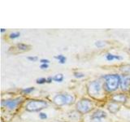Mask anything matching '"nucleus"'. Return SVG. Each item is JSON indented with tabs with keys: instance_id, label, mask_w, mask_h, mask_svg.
<instances>
[{
	"instance_id": "15",
	"label": "nucleus",
	"mask_w": 130,
	"mask_h": 122,
	"mask_svg": "<svg viewBox=\"0 0 130 122\" xmlns=\"http://www.w3.org/2000/svg\"><path fill=\"white\" fill-rule=\"evenodd\" d=\"M34 90V87H28V88L23 89L21 92L24 94V95H28V94L32 93Z\"/></svg>"
},
{
	"instance_id": "13",
	"label": "nucleus",
	"mask_w": 130,
	"mask_h": 122,
	"mask_svg": "<svg viewBox=\"0 0 130 122\" xmlns=\"http://www.w3.org/2000/svg\"><path fill=\"white\" fill-rule=\"evenodd\" d=\"M54 58H55V59H56L57 60H58V61H59V62L61 64H65V63H66V60H67L66 57L63 56V55H55V56L54 57Z\"/></svg>"
},
{
	"instance_id": "8",
	"label": "nucleus",
	"mask_w": 130,
	"mask_h": 122,
	"mask_svg": "<svg viewBox=\"0 0 130 122\" xmlns=\"http://www.w3.org/2000/svg\"><path fill=\"white\" fill-rule=\"evenodd\" d=\"M30 48V47L27 44H24V43H18L15 45L14 47H12L10 48L9 52L13 53V54H18V53H21L28 51V49Z\"/></svg>"
},
{
	"instance_id": "4",
	"label": "nucleus",
	"mask_w": 130,
	"mask_h": 122,
	"mask_svg": "<svg viewBox=\"0 0 130 122\" xmlns=\"http://www.w3.org/2000/svg\"><path fill=\"white\" fill-rule=\"evenodd\" d=\"M74 97L69 94H58L53 98V102L57 106L70 105L74 103Z\"/></svg>"
},
{
	"instance_id": "24",
	"label": "nucleus",
	"mask_w": 130,
	"mask_h": 122,
	"mask_svg": "<svg viewBox=\"0 0 130 122\" xmlns=\"http://www.w3.org/2000/svg\"><path fill=\"white\" fill-rule=\"evenodd\" d=\"M40 62L42 63V64H49L50 63V61H49V59H40Z\"/></svg>"
},
{
	"instance_id": "7",
	"label": "nucleus",
	"mask_w": 130,
	"mask_h": 122,
	"mask_svg": "<svg viewBox=\"0 0 130 122\" xmlns=\"http://www.w3.org/2000/svg\"><path fill=\"white\" fill-rule=\"evenodd\" d=\"M121 90L124 92H128L130 90V75L124 74L121 77V82H120Z\"/></svg>"
},
{
	"instance_id": "21",
	"label": "nucleus",
	"mask_w": 130,
	"mask_h": 122,
	"mask_svg": "<svg viewBox=\"0 0 130 122\" xmlns=\"http://www.w3.org/2000/svg\"><path fill=\"white\" fill-rule=\"evenodd\" d=\"M90 122H102V119L98 117H94V116H91Z\"/></svg>"
},
{
	"instance_id": "14",
	"label": "nucleus",
	"mask_w": 130,
	"mask_h": 122,
	"mask_svg": "<svg viewBox=\"0 0 130 122\" xmlns=\"http://www.w3.org/2000/svg\"><path fill=\"white\" fill-rule=\"evenodd\" d=\"M64 77H63V75L62 73H59V74H56L55 76L53 77V81H56V82H62L63 81Z\"/></svg>"
},
{
	"instance_id": "23",
	"label": "nucleus",
	"mask_w": 130,
	"mask_h": 122,
	"mask_svg": "<svg viewBox=\"0 0 130 122\" xmlns=\"http://www.w3.org/2000/svg\"><path fill=\"white\" fill-rule=\"evenodd\" d=\"M39 117L42 120H45V119H46V118H47V115L46 113H44V112H40L39 113Z\"/></svg>"
},
{
	"instance_id": "25",
	"label": "nucleus",
	"mask_w": 130,
	"mask_h": 122,
	"mask_svg": "<svg viewBox=\"0 0 130 122\" xmlns=\"http://www.w3.org/2000/svg\"><path fill=\"white\" fill-rule=\"evenodd\" d=\"M40 68L42 69H46V68H48V64H42Z\"/></svg>"
},
{
	"instance_id": "18",
	"label": "nucleus",
	"mask_w": 130,
	"mask_h": 122,
	"mask_svg": "<svg viewBox=\"0 0 130 122\" xmlns=\"http://www.w3.org/2000/svg\"><path fill=\"white\" fill-rule=\"evenodd\" d=\"M36 82L38 84H45L47 83V78H44V77H42V78H38L37 79Z\"/></svg>"
},
{
	"instance_id": "6",
	"label": "nucleus",
	"mask_w": 130,
	"mask_h": 122,
	"mask_svg": "<svg viewBox=\"0 0 130 122\" xmlns=\"http://www.w3.org/2000/svg\"><path fill=\"white\" fill-rule=\"evenodd\" d=\"M22 100H23L22 97L14 98V99H10L2 101V105L3 107L7 108V109L14 110L18 107L20 103H22Z\"/></svg>"
},
{
	"instance_id": "3",
	"label": "nucleus",
	"mask_w": 130,
	"mask_h": 122,
	"mask_svg": "<svg viewBox=\"0 0 130 122\" xmlns=\"http://www.w3.org/2000/svg\"><path fill=\"white\" fill-rule=\"evenodd\" d=\"M94 108L93 103L88 99H81L76 104V111L80 114H87L90 112Z\"/></svg>"
},
{
	"instance_id": "1",
	"label": "nucleus",
	"mask_w": 130,
	"mask_h": 122,
	"mask_svg": "<svg viewBox=\"0 0 130 122\" xmlns=\"http://www.w3.org/2000/svg\"><path fill=\"white\" fill-rule=\"evenodd\" d=\"M104 84L103 88L107 92L111 93L116 91L120 86L121 77L118 74H108L104 76Z\"/></svg>"
},
{
	"instance_id": "26",
	"label": "nucleus",
	"mask_w": 130,
	"mask_h": 122,
	"mask_svg": "<svg viewBox=\"0 0 130 122\" xmlns=\"http://www.w3.org/2000/svg\"><path fill=\"white\" fill-rule=\"evenodd\" d=\"M52 81H53V77H48V78H47V83H51Z\"/></svg>"
},
{
	"instance_id": "19",
	"label": "nucleus",
	"mask_w": 130,
	"mask_h": 122,
	"mask_svg": "<svg viewBox=\"0 0 130 122\" xmlns=\"http://www.w3.org/2000/svg\"><path fill=\"white\" fill-rule=\"evenodd\" d=\"M105 45L106 43L103 41H97V42H95V46L97 47H103Z\"/></svg>"
},
{
	"instance_id": "12",
	"label": "nucleus",
	"mask_w": 130,
	"mask_h": 122,
	"mask_svg": "<svg viewBox=\"0 0 130 122\" xmlns=\"http://www.w3.org/2000/svg\"><path fill=\"white\" fill-rule=\"evenodd\" d=\"M106 59L108 61H113V60H121L123 58L120 55H116L111 54V53H107V55H106Z\"/></svg>"
},
{
	"instance_id": "27",
	"label": "nucleus",
	"mask_w": 130,
	"mask_h": 122,
	"mask_svg": "<svg viewBox=\"0 0 130 122\" xmlns=\"http://www.w3.org/2000/svg\"><path fill=\"white\" fill-rule=\"evenodd\" d=\"M5 32V29L4 28H1V33H4Z\"/></svg>"
},
{
	"instance_id": "9",
	"label": "nucleus",
	"mask_w": 130,
	"mask_h": 122,
	"mask_svg": "<svg viewBox=\"0 0 130 122\" xmlns=\"http://www.w3.org/2000/svg\"><path fill=\"white\" fill-rule=\"evenodd\" d=\"M111 100L116 103H126L127 101V96L124 94H115L111 96Z\"/></svg>"
},
{
	"instance_id": "28",
	"label": "nucleus",
	"mask_w": 130,
	"mask_h": 122,
	"mask_svg": "<svg viewBox=\"0 0 130 122\" xmlns=\"http://www.w3.org/2000/svg\"><path fill=\"white\" fill-rule=\"evenodd\" d=\"M129 51H130V48H129Z\"/></svg>"
},
{
	"instance_id": "5",
	"label": "nucleus",
	"mask_w": 130,
	"mask_h": 122,
	"mask_svg": "<svg viewBox=\"0 0 130 122\" xmlns=\"http://www.w3.org/2000/svg\"><path fill=\"white\" fill-rule=\"evenodd\" d=\"M102 82L100 81H93L89 82L87 86V92L89 96L92 98H99L102 92Z\"/></svg>"
},
{
	"instance_id": "20",
	"label": "nucleus",
	"mask_w": 130,
	"mask_h": 122,
	"mask_svg": "<svg viewBox=\"0 0 130 122\" xmlns=\"http://www.w3.org/2000/svg\"><path fill=\"white\" fill-rule=\"evenodd\" d=\"M74 76L77 78H82V77H85V74L82 72H74Z\"/></svg>"
},
{
	"instance_id": "22",
	"label": "nucleus",
	"mask_w": 130,
	"mask_h": 122,
	"mask_svg": "<svg viewBox=\"0 0 130 122\" xmlns=\"http://www.w3.org/2000/svg\"><path fill=\"white\" fill-rule=\"evenodd\" d=\"M28 59L31 61V62H36V61L38 59V58L37 56H28Z\"/></svg>"
},
{
	"instance_id": "11",
	"label": "nucleus",
	"mask_w": 130,
	"mask_h": 122,
	"mask_svg": "<svg viewBox=\"0 0 130 122\" xmlns=\"http://www.w3.org/2000/svg\"><path fill=\"white\" fill-rule=\"evenodd\" d=\"M91 116H94V117H98L100 118V119H103V118H106L107 117V113H106L103 110L98 109L96 111L92 114Z\"/></svg>"
},
{
	"instance_id": "17",
	"label": "nucleus",
	"mask_w": 130,
	"mask_h": 122,
	"mask_svg": "<svg viewBox=\"0 0 130 122\" xmlns=\"http://www.w3.org/2000/svg\"><path fill=\"white\" fill-rule=\"evenodd\" d=\"M121 70L123 71L124 73H127V74L130 75V65H125V66L122 67Z\"/></svg>"
},
{
	"instance_id": "2",
	"label": "nucleus",
	"mask_w": 130,
	"mask_h": 122,
	"mask_svg": "<svg viewBox=\"0 0 130 122\" xmlns=\"http://www.w3.org/2000/svg\"><path fill=\"white\" fill-rule=\"evenodd\" d=\"M48 107V103L45 100L32 99L28 101L25 105V110L29 112H41L42 110Z\"/></svg>"
},
{
	"instance_id": "16",
	"label": "nucleus",
	"mask_w": 130,
	"mask_h": 122,
	"mask_svg": "<svg viewBox=\"0 0 130 122\" xmlns=\"http://www.w3.org/2000/svg\"><path fill=\"white\" fill-rule=\"evenodd\" d=\"M20 36V32H14V33H11V34H10V35H9L10 38H11V39L17 38H19Z\"/></svg>"
},
{
	"instance_id": "10",
	"label": "nucleus",
	"mask_w": 130,
	"mask_h": 122,
	"mask_svg": "<svg viewBox=\"0 0 130 122\" xmlns=\"http://www.w3.org/2000/svg\"><path fill=\"white\" fill-rule=\"evenodd\" d=\"M107 110L108 111L112 113V114H116L120 108V106L119 105L118 103H116V102H110V103L107 104Z\"/></svg>"
}]
</instances>
